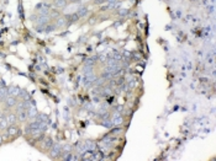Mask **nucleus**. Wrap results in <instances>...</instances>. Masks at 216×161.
Returning a JSON list of instances; mask_svg holds the SVG:
<instances>
[{"instance_id": "1", "label": "nucleus", "mask_w": 216, "mask_h": 161, "mask_svg": "<svg viewBox=\"0 0 216 161\" xmlns=\"http://www.w3.org/2000/svg\"><path fill=\"white\" fill-rule=\"evenodd\" d=\"M61 154H62V145L59 144H53L48 150V156L51 159H57L61 156Z\"/></svg>"}, {"instance_id": "2", "label": "nucleus", "mask_w": 216, "mask_h": 161, "mask_svg": "<svg viewBox=\"0 0 216 161\" xmlns=\"http://www.w3.org/2000/svg\"><path fill=\"white\" fill-rule=\"evenodd\" d=\"M54 144V142H53V139L51 138V137H43L41 140H40V145H41V148L43 149V150H50L51 149V147Z\"/></svg>"}, {"instance_id": "3", "label": "nucleus", "mask_w": 216, "mask_h": 161, "mask_svg": "<svg viewBox=\"0 0 216 161\" xmlns=\"http://www.w3.org/2000/svg\"><path fill=\"white\" fill-rule=\"evenodd\" d=\"M5 130H6L7 137H16V135H19V134L21 133L20 128H19L16 124H10V126H7V128H6Z\"/></svg>"}, {"instance_id": "4", "label": "nucleus", "mask_w": 216, "mask_h": 161, "mask_svg": "<svg viewBox=\"0 0 216 161\" xmlns=\"http://www.w3.org/2000/svg\"><path fill=\"white\" fill-rule=\"evenodd\" d=\"M2 102H4V105H5L6 108H14L17 105V97H14V96H10L9 95Z\"/></svg>"}, {"instance_id": "5", "label": "nucleus", "mask_w": 216, "mask_h": 161, "mask_svg": "<svg viewBox=\"0 0 216 161\" xmlns=\"http://www.w3.org/2000/svg\"><path fill=\"white\" fill-rule=\"evenodd\" d=\"M26 112H27L28 118H35V117L38 114V111H37V108H36V106H35L33 102H31V103L28 105V107L26 108Z\"/></svg>"}, {"instance_id": "6", "label": "nucleus", "mask_w": 216, "mask_h": 161, "mask_svg": "<svg viewBox=\"0 0 216 161\" xmlns=\"http://www.w3.org/2000/svg\"><path fill=\"white\" fill-rule=\"evenodd\" d=\"M100 117H102L100 123H102L103 126H105L106 128H110V127L114 126V124H112V121H111V117L109 116L108 113H105V114H100Z\"/></svg>"}, {"instance_id": "7", "label": "nucleus", "mask_w": 216, "mask_h": 161, "mask_svg": "<svg viewBox=\"0 0 216 161\" xmlns=\"http://www.w3.org/2000/svg\"><path fill=\"white\" fill-rule=\"evenodd\" d=\"M16 116H17V122H20V123H24V122H26L28 119V116H27L26 109L16 111Z\"/></svg>"}, {"instance_id": "8", "label": "nucleus", "mask_w": 216, "mask_h": 161, "mask_svg": "<svg viewBox=\"0 0 216 161\" xmlns=\"http://www.w3.org/2000/svg\"><path fill=\"white\" fill-rule=\"evenodd\" d=\"M50 20H51L50 15H38V17H37V23H38V25H42V26H46L47 23H50Z\"/></svg>"}, {"instance_id": "9", "label": "nucleus", "mask_w": 216, "mask_h": 161, "mask_svg": "<svg viewBox=\"0 0 216 161\" xmlns=\"http://www.w3.org/2000/svg\"><path fill=\"white\" fill-rule=\"evenodd\" d=\"M111 121H112V124L114 126H119V124H121L122 123V116H121V113H119V112H115L114 114H112V117H111Z\"/></svg>"}, {"instance_id": "10", "label": "nucleus", "mask_w": 216, "mask_h": 161, "mask_svg": "<svg viewBox=\"0 0 216 161\" xmlns=\"http://www.w3.org/2000/svg\"><path fill=\"white\" fill-rule=\"evenodd\" d=\"M56 21H54V25H56V27H64V26H67L68 25V22H67V20H66V17H57V19H54Z\"/></svg>"}, {"instance_id": "11", "label": "nucleus", "mask_w": 216, "mask_h": 161, "mask_svg": "<svg viewBox=\"0 0 216 161\" xmlns=\"http://www.w3.org/2000/svg\"><path fill=\"white\" fill-rule=\"evenodd\" d=\"M6 121H7V124H16L17 123V116L16 113H9L6 114Z\"/></svg>"}, {"instance_id": "12", "label": "nucleus", "mask_w": 216, "mask_h": 161, "mask_svg": "<svg viewBox=\"0 0 216 161\" xmlns=\"http://www.w3.org/2000/svg\"><path fill=\"white\" fill-rule=\"evenodd\" d=\"M88 12H89V9H88L87 6H79V7L77 9V15H78L79 17H84V16H87Z\"/></svg>"}, {"instance_id": "13", "label": "nucleus", "mask_w": 216, "mask_h": 161, "mask_svg": "<svg viewBox=\"0 0 216 161\" xmlns=\"http://www.w3.org/2000/svg\"><path fill=\"white\" fill-rule=\"evenodd\" d=\"M7 91H9V95H10V96H14V97H17V98H19V95H20L21 89L12 86V87H7Z\"/></svg>"}, {"instance_id": "14", "label": "nucleus", "mask_w": 216, "mask_h": 161, "mask_svg": "<svg viewBox=\"0 0 216 161\" xmlns=\"http://www.w3.org/2000/svg\"><path fill=\"white\" fill-rule=\"evenodd\" d=\"M66 17V20H67V22L68 23H72V22H76V21H78L80 17L77 15V12H74V14H71V15H66L64 16Z\"/></svg>"}, {"instance_id": "15", "label": "nucleus", "mask_w": 216, "mask_h": 161, "mask_svg": "<svg viewBox=\"0 0 216 161\" xmlns=\"http://www.w3.org/2000/svg\"><path fill=\"white\" fill-rule=\"evenodd\" d=\"M7 121H6V116H4L2 113L0 114V130H5L7 128Z\"/></svg>"}, {"instance_id": "16", "label": "nucleus", "mask_w": 216, "mask_h": 161, "mask_svg": "<svg viewBox=\"0 0 216 161\" xmlns=\"http://www.w3.org/2000/svg\"><path fill=\"white\" fill-rule=\"evenodd\" d=\"M53 4H54V6H56V7L63 9V7H66V6H67L68 1H67V0H53Z\"/></svg>"}, {"instance_id": "17", "label": "nucleus", "mask_w": 216, "mask_h": 161, "mask_svg": "<svg viewBox=\"0 0 216 161\" xmlns=\"http://www.w3.org/2000/svg\"><path fill=\"white\" fill-rule=\"evenodd\" d=\"M57 27H56V25L54 23H47L46 26H45V30H46V32H52V31H54Z\"/></svg>"}, {"instance_id": "18", "label": "nucleus", "mask_w": 216, "mask_h": 161, "mask_svg": "<svg viewBox=\"0 0 216 161\" xmlns=\"http://www.w3.org/2000/svg\"><path fill=\"white\" fill-rule=\"evenodd\" d=\"M50 17H51V20L59 17V11L58 10H50Z\"/></svg>"}, {"instance_id": "19", "label": "nucleus", "mask_w": 216, "mask_h": 161, "mask_svg": "<svg viewBox=\"0 0 216 161\" xmlns=\"http://www.w3.org/2000/svg\"><path fill=\"white\" fill-rule=\"evenodd\" d=\"M111 78H112V75H111V74H109L108 72H104V73L102 74V79H104V80H108V79L110 80Z\"/></svg>"}, {"instance_id": "20", "label": "nucleus", "mask_w": 216, "mask_h": 161, "mask_svg": "<svg viewBox=\"0 0 216 161\" xmlns=\"http://www.w3.org/2000/svg\"><path fill=\"white\" fill-rule=\"evenodd\" d=\"M127 12H128V11H127L126 9H122V10H121V11L119 12V15H121V16H125V15H127Z\"/></svg>"}, {"instance_id": "21", "label": "nucleus", "mask_w": 216, "mask_h": 161, "mask_svg": "<svg viewBox=\"0 0 216 161\" xmlns=\"http://www.w3.org/2000/svg\"><path fill=\"white\" fill-rule=\"evenodd\" d=\"M105 2V0H95V4H103Z\"/></svg>"}, {"instance_id": "22", "label": "nucleus", "mask_w": 216, "mask_h": 161, "mask_svg": "<svg viewBox=\"0 0 216 161\" xmlns=\"http://www.w3.org/2000/svg\"><path fill=\"white\" fill-rule=\"evenodd\" d=\"M67 1H69V2H76L77 0H67Z\"/></svg>"}, {"instance_id": "23", "label": "nucleus", "mask_w": 216, "mask_h": 161, "mask_svg": "<svg viewBox=\"0 0 216 161\" xmlns=\"http://www.w3.org/2000/svg\"><path fill=\"white\" fill-rule=\"evenodd\" d=\"M1 143H2V137L0 135V144H1Z\"/></svg>"}, {"instance_id": "24", "label": "nucleus", "mask_w": 216, "mask_h": 161, "mask_svg": "<svg viewBox=\"0 0 216 161\" xmlns=\"http://www.w3.org/2000/svg\"><path fill=\"white\" fill-rule=\"evenodd\" d=\"M43 1H48V0H43Z\"/></svg>"}, {"instance_id": "25", "label": "nucleus", "mask_w": 216, "mask_h": 161, "mask_svg": "<svg viewBox=\"0 0 216 161\" xmlns=\"http://www.w3.org/2000/svg\"><path fill=\"white\" fill-rule=\"evenodd\" d=\"M0 114H1V113H0Z\"/></svg>"}]
</instances>
